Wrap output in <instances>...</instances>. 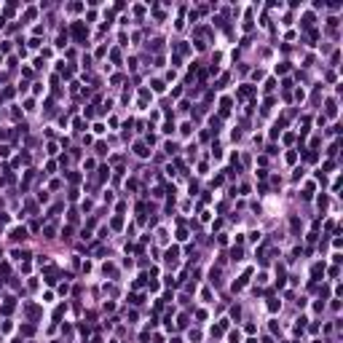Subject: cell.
<instances>
[{"label":"cell","mask_w":343,"mask_h":343,"mask_svg":"<svg viewBox=\"0 0 343 343\" xmlns=\"http://www.w3.org/2000/svg\"><path fill=\"white\" fill-rule=\"evenodd\" d=\"M166 153H177V145H174V142H166Z\"/></svg>","instance_id":"cell-11"},{"label":"cell","mask_w":343,"mask_h":343,"mask_svg":"<svg viewBox=\"0 0 343 343\" xmlns=\"http://www.w3.org/2000/svg\"><path fill=\"white\" fill-rule=\"evenodd\" d=\"M73 35L78 38V40H83V35H86V30H83V24H81V21H75V24H73Z\"/></svg>","instance_id":"cell-1"},{"label":"cell","mask_w":343,"mask_h":343,"mask_svg":"<svg viewBox=\"0 0 343 343\" xmlns=\"http://www.w3.org/2000/svg\"><path fill=\"white\" fill-rule=\"evenodd\" d=\"M43 233H46V239H51V236H54V225H46V228H43Z\"/></svg>","instance_id":"cell-9"},{"label":"cell","mask_w":343,"mask_h":343,"mask_svg":"<svg viewBox=\"0 0 343 343\" xmlns=\"http://www.w3.org/2000/svg\"><path fill=\"white\" fill-rule=\"evenodd\" d=\"M134 153H137V155H140V158H148V155H150V150H148V148H145V145H142V142H137V145H134Z\"/></svg>","instance_id":"cell-2"},{"label":"cell","mask_w":343,"mask_h":343,"mask_svg":"<svg viewBox=\"0 0 343 343\" xmlns=\"http://www.w3.org/2000/svg\"><path fill=\"white\" fill-rule=\"evenodd\" d=\"M335 113H338V105L330 99V102H327V115H335Z\"/></svg>","instance_id":"cell-5"},{"label":"cell","mask_w":343,"mask_h":343,"mask_svg":"<svg viewBox=\"0 0 343 343\" xmlns=\"http://www.w3.org/2000/svg\"><path fill=\"white\" fill-rule=\"evenodd\" d=\"M164 88H166L164 81H153V91H164Z\"/></svg>","instance_id":"cell-6"},{"label":"cell","mask_w":343,"mask_h":343,"mask_svg":"<svg viewBox=\"0 0 343 343\" xmlns=\"http://www.w3.org/2000/svg\"><path fill=\"white\" fill-rule=\"evenodd\" d=\"M8 271H11V268H8L6 263H3V265H0V276H8Z\"/></svg>","instance_id":"cell-12"},{"label":"cell","mask_w":343,"mask_h":343,"mask_svg":"<svg viewBox=\"0 0 343 343\" xmlns=\"http://www.w3.org/2000/svg\"><path fill=\"white\" fill-rule=\"evenodd\" d=\"M21 332H24V335H32L35 327H32V324H24V327H21Z\"/></svg>","instance_id":"cell-8"},{"label":"cell","mask_w":343,"mask_h":343,"mask_svg":"<svg viewBox=\"0 0 343 343\" xmlns=\"http://www.w3.org/2000/svg\"><path fill=\"white\" fill-rule=\"evenodd\" d=\"M289 225H292V233H298V228H300V222H298V217H292V220H289Z\"/></svg>","instance_id":"cell-7"},{"label":"cell","mask_w":343,"mask_h":343,"mask_svg":"<svg viewBox=\"0 0 343 343\" xmlns=\"http://www.w3.org/2000/svg\"><path fill=\"white\" fill-rule=\"evenodd\" d=\"M14 311V298H8L6 303H3V314H11Z\"/></svg>","instance_id":"cell-4"},{"label":"cell","mask_w":343,"mask_h":343,"mask_svg":"<svg viewBox=\"0 0 343 343\" xmlns=\"http://www.w3.org/2000/svg\"><path fill=\"white\" fill-rule=\"evenodd\" d=\"M249 94H252V86H244L241 91H239V97H249Z\"/></svg>","instance_id":"cell-10"},{"label":"cell","mask_w":343,"mask_h":343,"mask_svg":"<svg viewBox=\"0 0 343 343\" xmlns=\"http://www.w3.org/2000/svg\"><path fill=\"white\" fill-rule=\"evenodd\" d=\"M11 236L19 241V239H27V231H24V228H14V231H11Z\"/></svg>","instance_id":"cell-3"}]
</instances>
